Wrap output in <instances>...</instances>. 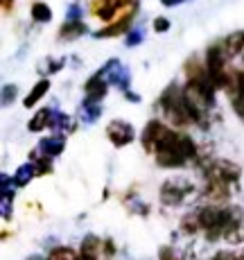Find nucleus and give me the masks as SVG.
Instances as JSON below:
<instances>
[{"label":"nucleus","instance_id":"1","mask_svg":"<svg viewBox=\"0 0 244 260\" xmlns=\"http://www.w3.org/2000/svg\"><path fill=\"white\" fill-rule=\"evenodd\" d=\"M156 163L163 168H181L186 166L190 158L197 156V147L192 143V138L179 136V134L165 129V134L161 136V141L156 145Z\"/></svg>","mask_w":244,"mask_h":260},{"label":"nucleus","instance_id":"2","mask_svg":"<svg viewBox=\"0 0 244 260\" xmlns=\"http://www.w3.org/2000/svg\"><path fill=\"white\" fill-rule=\"evenodd\" d=\"M107 136L116 147H124V145H129L136 138V132H133V127L127 120H113L107 127Z\"/></svg>","mask_w":244,"mask_h":260},{"label":"nucleus","instance_id":"3","mask_svg":"<svg viewBox=\"0 0 244 260\" xmlns=\"http://www.w3.org/2000/svg\"><path fill=\"white\" fill-rule=\"evenodd\" d=\"M240 177V168L233 166L228 161H215L211 166V181H220V183H233Z\"/></svg>","mask_w":244,"mask_h":260},{"label":"nucleus","instance_id":"4","mask_svg":"<svg viewBox=\"0 0 244 260\" xmlns=\"http://www.w3.org/2000/svg\"><path fill=\"white\" fill-rule=\"evenodd\" d=\"M188 190L190 188L183 186V183H179V181H167L161 190V199H163V204H167V206H177V204L183 202V197H186Z\"/></svg>","mask_w":244,"mask_h":260},{"label":"nucleus","instance_id":"5","mask_svg":"<svg viewBox=\"0 0 244 260\" xmlns=\"http://www.w3.org/2000/svg\"><path fill=\"white\" fill-rule=\"evenodd\" d=\"M107 84L109 82L99 73L93 75V77L86 82V86H84V88H86V102H95L97 104L99 100L107 95Z\"/></svg>","mask_w":244,"mask_h":260},{"label":"nucleus","instance_id":"6","mask_svg":"<svg viewBox=\"0 0 244 260\" xmlns=\"http://www.w3.org/2000/svg\"><path fill=\"white\" fill-rule=\"evenodd\" d=\"M165 134V127H163L158 120H152V122L145 127L143 132V145H145L147 152H156V145L161 141V136Z\"/></svg>","mask_w":244,"mask_h":260},{"label":"nucleus","instance_id":"7","mask_svg":"<svg viewBox=\"0 0 244 260\" xmlns=\"http://www.w3.org/2000/svg\"><path fill=\"white\" fill-rule=\"evenodd\" d=\"M63 147H66V138H63L61 134H57V136H50V138H43V141L39 143V152H41L46 158L59 156V154L63 152Z\"/></svg>","mask_w":244,"mask_h":260},{"label":"nucleus","instance_id":"8","mask_svg":"<svg viewBox=\"0 0 244 260\" xmlns=\"http://www.w3.org/2000/svg\"><path fill=\"white\" fill-rule=\"evenodd\" d=\"M231 86H233V109L244 120V73H235V84H231Z\"/></svg>","mask_w":244,"mask_h":260},{"label":"nucleus","instance_id":"9","mask_svg":"<svg viewBox=\"0 0 244 260\" xmlns=\"http://www.w3.org/2000/svg\"><path fill=\"white\" fill-rule=\"evenodd\" d=\"M84 32H88L86 29V25H84L82 21H77V23H63L61 25V29H59V39L61 41H75V39H79Z\"/></svg>","mask_w":244,"mask_h":260},{"label":"nucleus","instance_id":"10","mask_svg":"<svg viewBox=\"0 0 244 260\" xmlns=\"http://www.w3.org/2000/svg\"><path fill=\"white\" fill-rule=\"evenodd\" d=\"M93 12H95V16H99L102 21H111L113 14L120 12V0H102V3H97L95 7H93Z\"/></svg>","mask_w":244,"mask_h":260},{"label":"nucleus","instance_id":"11","mask_svg":"<svg viewBox=\"0 0 244 260\" xmlns=\"http://www.w3.org/2000/svg\"><path fill=\"white\" fill-rule=\"evenodd\" d=\"M99 116H102V107L95 104V102H86V100H84L82 109H79V118H82V122L93 124V122H97Z\"/></svg>","mask_w":244,"mask_h":260},{"label":"nucleus","instance_id":"12","mask_svg":"<svg viewBox=\"0 0 244 260\" xmlns=\"http://www.w3.org/2000/svg\"><path fill=\"white\" fill-rule=\"evenodd\" d=\"M48 88H50V82H48V79H41V82H39L37 86L32 88V91H29L27 95H25L23 104H25V107H27V109H32V104H37L39 100H41L43 95L48 93Z\"/></svg>","mask_w":244,"mask_h":260},{"label":"nucleus","instance_id":"13","mask_svg":"<svg viewBox=\"0 0 244 260\" xmlns=\"http://www.w3.org/2000/svg\"><path fill=\"white\" fill-rule=\"evenodd\" d=\"M50 118H52V109H41L32 120H29L27 129L29 132H43L46 127H50Z\"/></svg>","mask_w":244,"mask_h":260},{"label":"nucleus","instance_id":"14","mask_svg":"<svg viewBox=\"0 0 244 260\" xmlns=\"http://www.w3.org/2000/svg\"><path fill=\"white\" fill-rule=\"evenodd\" d=\"M37 174V168H34V163H25L14 172V183L16 186H27L29 181H32V177Z\"/></svg>","mask_w":244,"mask_h":260},{"label":"nucleus","instance_id":"15","mask_svg":"<svg viewBox=\"0 0 244 260\" xmlns=\"http://www.w3.org/2000/svg\"><path fill=\"white\" fill-rule=\"evenodd\" d=\"M244 50V32H231V37H226V54L235 57Z\"/></svg>","mask_w":244,"mask_h":260},{"label":"nucleus","instance_id":"16","mask_svg":"<svg viewBox=\"0 0 244 260\" xmlns=\"http://www.w3.org/2000/svg\"><path fill=\"white\" fill-rule=\"evenodd\" d=\"M129 21H131V18H124V21H118V23H113L111 27L99 29V32H95L93 37H95V39H111V37H118V34L124 32V29L129 27Z\"/></svg>","mask_w":244,"mask_h":260},{"label":"nucleus","instance_id":"17","mask_svg":"<svg viewBox=\"0 0 244 260\" xmlns=\"http://www.w3.org/2000/svg\"><path fill=\"white\" fill-rule=\"evenodd\" d=\"M99 247H102V242H99V240H97L95 236H88V238H84V242H82V256L97 260Z\"/></svg>","mask_w":244,"mask_h":260},{"label":"nucleus","instance_id":"18","mask_svg":"<svg viewBox=\"0 0 244 260\" xmlns=\"http://www.w3.org/2000/svg\"><path fill=\"white\" fill-rule=\"evenodd\" d=\"M32 18L39 23H50L52 21V9L46 3H34L32 5Z\"/></svg>","mask_w":244,"mask_h":260},{"label":"nucleus","instance_id":"19","mask_svg":"<svg viewBox=\"0 0 244 260\" xmlns=\"http://www.w3.org/2000/svg\"><path fill=\"white\" fill-rule=\"evenodd\" d=\"M48 260H79V256L71 247H57L48 253Z\"/></svg>","mask_w":244,"mask_h":260},{"label":"nucleus","instance_id":"20","mask_svg":"<svg viewBox=\"0 0 244 260\" xmlns=\"http://www.w3.org/2000/svg\"><path fill=\"white\" fill-rule=\"evenodd\" d=\"M50 127H52V129H59V132H66V129H71V118L63 116V113H59V111H52V118H50Z\"/></svg>","mask_w":244,"mask_h":260},{"label":"nucleus","instance_id":"21","mask_svg":"<svg viewBox=\"0 0 244 260\" xmlns=\"http://www.w3.org/2000/svg\"><path fill=\"white\" fill-rule=\"evenodd\" d=\"M14 188H16L14 177L3 174V177H0V192H3V199H14Z\"/></svg>","mask_w":244,"mask_h":260},{"label":"nucleus","instance_id":"22","mask_svg":"<svg viewBox=\"0 0 244 260\" xmlns=\"http://www.w3.org/2000/svg\"><path fill=\"white\" fill-rule=\"evenodd\" d=\"M61 66H63V59H46V61L39 66V71L41 73H57V71H61Z\"/></svg>","mask_w":244,"mask_h":260},{"label":"nucleus","instance_id":"23","mask_svg":"<svg viewBox=\"0 0 244 260\" xmlns=\"http://www.w3.org/2000/svg\"><path fill=\"white\" fill-rule=\"evenodd\" d=\"M124 41H127V46H138V43L145 41V34H143V29H129Z\"/></svg>","mask_w":244,"mask_h":260},{"label":"nucleus","instance_id":"24","mask_svg":"<svg viewBox=\"0 0 244 260\" xmlns=\"http://www.w3.org/2000/svg\"><path fill=\"white\" fill-rule=\"evenodd\" d=\"M66 21H68V23H77V21H82V7H79L77 3H73L71 7H68V12H66Z\"/></svg>","mask_w":244,"mask_h":260},{"label":"nucleus","instance_id":"25","mask_svg":"<svg viewBox=\"0 0 244 260\" xmlns=\"http://www.w3.org/2000/svg\"><path fill=\"white\" fill-rule=\"evenodd\" d=\"M14 98H16V86L5 84V86H3V104H5V107H9V104L14 102Z\"/></svg>","mask_w":244,"mask_h":260},{"label":"nucleus","instance_id":"26","mask_svg":"<svg viewBox=\"0 0 244 260\" xmlns=\"http://www.w3.org/2000/svg\"><path fill=\"white\" fill-rule=\"evenodd\" d=\"M34 168H37V174H46L52 170V163H50V158H34Z\"/></svg>","mask_w":244,"mask_h":260},{"label":"nucleus","instance_id":"27","mask_svg":"<svg viewBox=\"0 0 244 260\" xmlns=\"http://www.w3.org/2000/svg\"><path fill=\"white\" fill-rule=\"evenodd\" d=\"M226 240H228V242H244V224H240V226H237L233 233H228Z\"/></svg>","mask_w":244,"mask_h":260},{"label":"nucleus","instance_id":"28","mask_svg":"<svg viewBox=\"0 0 244 260\" xmlns=\"http://www.w3.org/2000/svg\"><path fill=\"white\" fill-rule=\"evenodd\" d=\"M154 29H156V32H167V29H170V21H167V18H156V21H154Z\"/></svg>","mask_w":244,"mask_h":260},{"label":"nucleus","instance_id":"29","mask_svg":"<svg viewBox=\"0 0 244 260\" xmlns=\"http://www.w3.org/2000/svg\"><path fill=\"white\" fill-rule=\"evenodd\" d=\"M3 217L5 219L12 217V199H3Z\"/></svg>","mask_w":244,"mask_h":260},{"label":"nucleus","instance_id":"30","mask_svg":"<svg viewBox=\"0 0 244 260\" xmlns=\"http://www.w3.org/2000/svg\"><path fill=\"white\" fill-rule=\"evenodd\" d=\"M158 256H161V260H177V256L172 253V249H170V247H163Z\"/></svg>","mask_w":244,"mask_h":260},{"label":"nucleus","instance_id":"31","mask_svg":"<svg viewBox=\"0 0 244 260\" xmlns=\"http://www.w3.org/2000/svg\"><path fill=\"white\" fill-rule=\"evenodd\" d=\"M233 258H235V256H231L228 251H220L215 258H211V260H233Z\"/></svg>","mask_w":244,"mask_h":260},{"label":"nucleus","instance_id":"32","mask_svg":"<svg viewBox=\"0 0 244 260\" xmlns=\"http://www.w3.org/2000/svg\"><path fill=\"white\" fill-rule=\"evenodd\" d=\"M104 247H107V256H113V253H116V249H113V242H111V240H107V242H104Z\"/></svg>","mask_w":244,"mask_h":260},{"label":"nucleus","instance_id":"33","mask_svg":"<svg viewBox=\"0 0 244 260\" xmlns=\"http://www.w3.org/2000/svg\"><path fill=\"white\" fill-rule=\"evenodd\" d=\"M163 5H165V7H177V5H181L183 0H161Z\"/></svg>","mask_w":244,"mask_h":260},{"label":"nucleus","instance_id":"34","mask_svg":"<svg viewBox=\"0 0 244 260\" xmlns=\"http://www.w3.org/2000/svg\"><path fill=\"white\" fill-rule=\"evenodd\" d=\"M127 100H131V102H141V95H138V93H131V91H127Z\"/></svg>","mask_w":244,"mask_h":260},{"label":"nucleus","instance_id":"35","mask_svg":"<svg viewBox=\"0 0 244 260\" xmlns=\"http://www.w3.org/2000/svg\"><path fill=\"white\" fill-rule=\"evenodd\" d=\"M9 7H12V0H3V9H5V12H7Z\"/></svg>","mask_w":244,"mask_h":260},{"label":"nucleus","instance_id":"36","mask_svg":"<svg viewBox=\"0 0 244 260\" xmlns=\"http://www.w3.org/2000/svg\"><path fill=\"white\" fill-rule=\"evenodd\" d=\"M233 260H244V253H240V256H235Z\"/></svg>","mask_w":244,"mask_h":260},{"label":"nucleus","instance_id":"37","mask_svg":"<svg viewBox=\"0 0 244 260\" xmlns=\"http://www.w3.org/2000/svg\"><path fill=\"white\" fill-rule=\"evenodd\" d=\"M79 260H93V258H86V256H79Z\"/></svg>","mask_w":244,"mask_h":260}]
</instances>
